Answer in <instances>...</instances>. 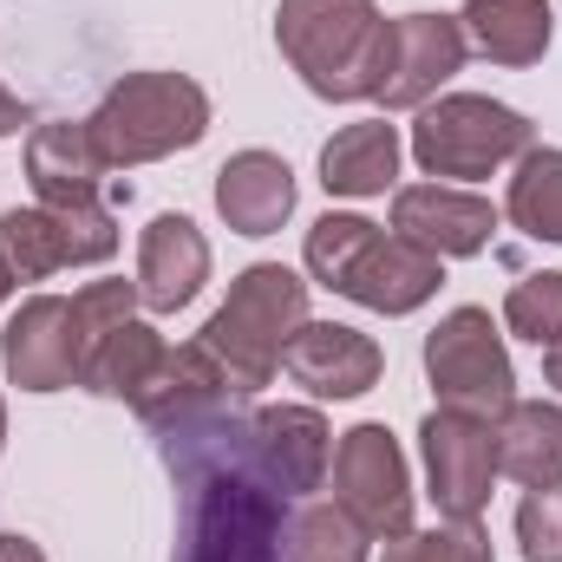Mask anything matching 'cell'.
<instances>
[{
  "mask_svg": "<svg viewBox=\"0 0 562 562\" xmlns=\"http://www.w3.org/2000/svg\"><path fill=\"white\" fill-rule=\"evenodd\" d=\"M517 543L524 562H562V484H537L517 504Z\"/></svg>",
  "mask_w": 562,
  "mask_h": 562,
  "instance_id": "28",
  "label": "cell"
},
{
  "mask_svg": "<svg viewBox=\"0 0 562 562\" xmlns=\"http://www.w3.org/2000/svg\"><path fill=\"white\" fill-rule=\"evenodd\" d=\"M301 321H307V281L294 269H281V262H256V269H243L229 281V301L210 314V327L196 340L216 353L229 386L249 400V393H262L276 380L281 353H288Z\"/></svg>",
  "mask_w": 562,
  "mask_h": 562,
  "instance_id": "4",
  "label": "cell"
},
{
  "mask_svg": "<svg viewBox=\"0 0 562 562\" xmlns=\"http://www.w3.org/2000/svg\"><path fill=\"white\" fill-rule=\"evenodd\" d=\"M0 256L13 281H46L59 269H72V243H66V223L53 210H13L0 216Z\"/></svg>",
  "mask_w": 562,
  "mask_h": 562,
  "instance_id": "24",
  "label": "cell"
},
{
  "mask_svg": "<svg viewBox=\"0 0 562 562\" xmlns=\"http://www.w3.org/2000/svg\"><path fill=\"white\" fill-rule=\"evenodd\" d=\"M26 119H33V112H26V105H20V99H13V92L0 86V138H13V132H20Z\"/></svg>",
  "mask_w": 562,
  "mask_h": 562,
  "instance_id": "29",
  "label": "cell"
},
{
  "mask_svg": "<svg viewBox=\"0 0 562 562\" xmlns=\"http://www.w3.org/2000/svg\"><path fill=\"white\" fill-rule=\"evenodd\" d=\"M216 406H243V393L229 386V373L216 367V353L203 347V340H190V347H170L164 353V367H157V380L138 393V413L150 431H170V425L196 419V413H216Z\"/></svg>",
  "mask_w": 562,
  "mask_h": 562,
  "instance_id": "16",
  "label": "cell"
},
{
  "mask_svg": "<svg viewBox=\"0 0 562 562\" xmlns=\"http://www.w3.org/2000/svg\"><path fill=\"white\" fill-rule=\"evenodd\" d=\"M458 26L491 66H537L557 33L550 0H464Z\"/></svg>",
  "mask_w": 562,
  "mask_h": 562,
  "instance_id": "19",
  "label": "cell"
},
{
  "mask_svg": "<svg viewBox=\"0 0 562 562\" xmlns=\"http://www.w3.org/2000/svg\"><path fill=\"white\" fill-rule=\"evenodd\" d=\"M105 157L86 125H40L26 138V183L40 196V210H99V183H105Z\"/></svg>",
  "mask_w": 562,
  "mask_h": 562,
  "instance_id": "15",
  "label": "cell"
},
{
  "mask_svg": "<svg viewBox=\"0 0 562 562\" xmlns=\"http://www.w3.org/2000/svg\"><path fill=\"white\" fill-rule=\"evenodd\" d=\"M216 210L236 236H276L294 216V170L276 150H236L216 170Z\"/></svg>",
  "mask_w": 562,
  "mask_h": 562,
  "instance_id": "18",
  "label": "cell"
},
{
  "mask_svg": "<svg viewBox=\"0 0 562 562\" xmlns=\"http://www.w3.org/2000/svg\"><path fill=\"white\" fill-rule=\"evenodd\" d=\"M0 445H7V406H0Z\"/></svg>",
  "mask_w": 562,
  "mask_h": 562,
  "instance_id": "33",
  "label": "cell"
},
{
  "mask_svg": "<svg viewBox=\"0 0 562 562\" xmlns=\"http://www.w3.org/2000/svg\"><path fill=\"white\" fill-rule=\"evenodd\" d=\"M543 380L562 393V347H543Z\"/></svg>",
  "mask_w": 562,
  "mask_h": 562,
  "instance_id": "31",
  "label": "cell"
},
{
  "mask_svg": "<svg viewBox=\"0 0 562 562\" xmlns=\"http://www.w3.org/2000/svg\"><path fill=\"white\" fill-rule=\"evenodd\" d=\"M210 281V243L190 216H150L138 236V301L150 314H177Z\"/></svg>",
  "mask_w": 562,
  "mask_h": 562,
  "instance_id": "14",
  "label": "cell"
},
{
  "mask_svg": "<svg viewBox=\"0 0 562 562\" xmlns=\"http://www.w3.org/2000/svg\"><path fill=\"white\" fill-rule=\"evenodd\" d=\"M425 445V477H431V504L445 524H477L497 484V425L471 419V413H431L419 425Z\"/></svg>",
  "mask_w": 562,
  "mask_h": 562,
  "instance_id": "9",
  "label": "cell"
},
{
  "mask_svg": "<svg viewBox=\"0 0 562 562\" xmlns=\"http://www.w3.org/2000/svg\"><path fill=\"white\" fill-rule=\"evenodd\" d=\"M334 504L367 537H406L413 530V471L386 425H353L334 451Z\"/></svg>",
  "mask_w": 562,
  "mask_h": 562,
  "instance_id": "8",
  "label": "cell"
},
{
  "mask_svg": "<svg viewBox=\"0 0 562 562\" xmlns=\"http://www.w3.org/2000/svg\"><path fill=\"white\" fill-rule=\"evenodd\" d=\"M471 40L451 13H406L393 20V53H386V79H380V105L386 112H419L438 99V86L464 66Z\"/></svg>",
  "mask_w": 562,
  "mask_h": 562,
  "instance_id": "10",
  "label": "cell"
},
{
  "mask_svg": "<svg viewBox=\"0 0 562 562\" xmlns=\"http://www.w3.org/2000/svg\"><path fill=\"white\" fill-rule=\"evenodd\" d=\"M249 438H256V458L269 464V477L288 497L321 491V477L334 464V431L314 406H262L249 419Z\"/></svg>",
  "mask_w": 562,
  "mask_h": 562,
  "instance_id": "17",
  "label": "cell"
},
{
  "mask_svg": "<svg viewBox=\"0 0 562 562\" xmlns=\"http://www.w3.org/2000/svg\"><path fill=\"white\" fill-rule=\"evenodd\" d=\"M288 562H367V530L340 504H314L288 524Z\"/></svg>",
  "mask_w": 562,
  "mask_h": 562,
  "instance_id": "25",
  "label": "cell"
},
{
  "mask_svg": "<svg viewBox=\"0 0 562 562\" xmlns=\"http://www.w3.org/2000/svg\"><path fill=\"white\" fill-rule=\"evenodd\" d=\"M497 471L517 477L524 491L562 484V406L517 400V406L497 419Z\"/></svg>",
  "mask_w": 562,
  "mask_h": 562,
  "instance_id": "21",
  "label": "cell"
},
{
  "mask_svg": "<svg viewBox=\"0 0 562 562\" xmlns=\"http://www.w3.org/2000/svg\"><path fill=\"white\" fill-rule=\"evenodd\" d=\"M13 294V269H7V256H0V301Z\"/></svg>",
  "mask_w": 562,
  "mask_h": 562,
  "instance_id": "32",
  "label": "cell"
},
{
  "mask_svg": "<svg viewBox=\"0 0 562 562\" xmlns=\"http://www.w3.org/2000/svg\"><path fill=\"white\" fill-rule=\"evenodd\" d=\"M400 177V132L386 119H367V125H347L334 132L321 150V183L327 196H386Z\"/></svg>",
  "mask_w": 562,
  "mask_h": 562,
  "instance_id": "20",
  "label": "cell"
},
{
  "mask_svg": "<svg viewBox=\"0 0 562 562\" xmlns=\"http://www.w3.org/2000/svg\"><path fill=\"white\" fill-rule=\"evenodd\" d=\"M0 562H46V557H40V543H26V537H0Z\"/></svg>",
  "mask_w": 562,
  "mask_h": 562,
  "instance_id": "30",
  "label": "cell"
},
{
  "mask_svg": "<svg viewBox=\"0 0 562 562\" xmlns=\"http://www.w3.org/2000/svg\"><path fill=\"white\" fill-rule=\"evenodd\" d=\"M393 236L419 243L425 256H477L497 236V203L451 190V183H413L393 196Z\"/></svg>",
  "mask_w": 562,
  "mask_h": 562,
  "instance_id": "13",
  "label": "cell"
},
{
  "mask_svg": "<svg viewBox=\"0 0 562 562\" xmlns=\"http://www.w3.org/2000/svg\"><path fill=\"white\" fill-rule=\"evenodd\" d=\"M276 40L307 92L321 99H373L393 53V20L373 0H281Z\"/></svg>",
  "mask_w": 562,
  "mask_h": 562,
  "instance_id": "2",
  "label": "cell"
},
{
  "mask_svg": "<svg viewBox=\"0 0 562 562\" xmlns=\"http://www.w3.org/2000/svg\"><path fill=\"white\" fill-rule=\"evenodd\" d=\"M0 360H7V380L20 393H59V386H79V340H72V301L59 294H33L7 334H0Z\"/></svg>",
  "mask_w": 562,
  "mask_h": 562,
  "instance_id": "11",
  "label": "cell"
},
{
  "mask_svg": "<svg viewBox=\"0 0 562 562\" xmlns=\"http://www.w3.org/2000/svg\"><path fill=\"white\" fill-rule=\"evenodd\" d=\"M504 216L537 236V243H562V150H524L517 157V177H510V196H504Z\"/></svg>",
  "mask_w": 562,
  "mask_h": 562,
  "instance_id": "23",
  "label": "cell"
},
{
  "mask_svg": "<svg viewBox=\"0 0 562 562\" xmlns=\"http://www.w3.org/2000/svg\"><path fill=\"white\" fill-rule=\"evenodd\" d=\"M86 132H92L99 157L112 170L157 164L170 150H190V144L210 132V99L183 72H125L105 92V105L86 119Z\"/></svg>",
  "mask_w": 562,
  "mask_h": 562,
  "instance_id": "5",
  "label": "cell"
},
{
  "mask_svg": "<svg viewBox=\"0 0 562 562\" xmlns=\"http://www.w3.org/2000/svg\"><path fill=\"white\" fill-rule=\"evenodd\" d=\"M307 276L373 314H413L438 294L445 262L406 236H386L367 216H321L307 229Z\"/></svg>",
  "mask_w": 562,
  "mask_h": 562,
  "instance_id": "3",
  "label": "cell"
},
{
  "mask_svg": "<svg viewBox=\"0 0 562 562\" xmlns=\"http://www.w3.org/2000/svg\"><path fill=\"white\" fill-rule=\"evenodd\" d=\"M504 327L537 340V347H562V276H524L504 301Z\"/></svg>",
  "mask_w": 562,
  "mask_h": 562,
  "instance_id": "26",
  "label": "cell"
},
{
  "mask_svg": "<svg viewBox=\"0 0 562 562\" xmlns=\"http://www.w3.org/2000/svg\"><path fill=\"white\" fill-rule=\"evenodd\" d=\"M157 445L183 491L177 562H288V491L256 458L249 419L236 406L170 425Z\"/></svg>",
  "mask_w": 562,
  "mask_h": 562,
  "instance_id": "1",
  "label": "cell"
},
{
  "mask_svg": "<svg viewBox=\"0 0 562 562\" xmlns=\"http://www.w3.org/2000/svg\"><path fill=\"white\" fill-rule=\"evenodd\" d=\"M425 373L445 413H471V419H504L517 406V373L504 353V334L491 327L484 307H451L431 340H425Z\"/></svg>",
  "mask_w": 562,
  "mask_h": 562,
  "instance_id": "7",
  "label": "cell"
},
{
  "mask_svg": "<svg viewBox=\"0 0 562 562\" xmlns=\"http://www.w3.org/2000/svg\"><path fill=\"white\" fill-rule=\"evenodd\" d=\"M530 144H537V132L524 112L477 99V92L431 99V105H419V125H413V157L425 177H464V183L517 164Z\"/></svg>",
  "mask_w": 562,
  "mask_h": 562,
  "instance_id": "6",
  "label": "cell"
},
{
  "mask_svg": "<svg viewBox=\"0 0 562 562\" xmlns=\"http://www.w3.org/2000/svg\"><path fill=\"white\" fill-rule=\"evenodd\" d=\"M164 340H157V327H144L138 314L132 321H119L92 353H86V367H79V386H92V393H105V400H125V406H138V393L157 380V367H164Z\"/></svg>",
  "mask_w": 562,
  "mask_h": 562,
  "instance_id": "22",
  "label": "cell"
},
{
  "mask_svg": "<svg viewBox=\"0 0 562 562\" xmlns=\"http://www.w3.org/2000/svg\"><path fill=\"white\" fill-rule=\"evenodd\" d=\"M380 367L386 353L360 327H340V321H301L281 353V373L307 386L314 400H360L367 386H380Z\"/></svg>",
  "mask_w": 562,
  "mask_h": 562,
  "instance_id": "12",
  "label": "cell"
},
{
  "mask_svg": "<svg viewBox=\"0 0 562 562\" xmlns=\"http://www.w3.org/2000/svg\"><path fill=\"white\" fill-rule=\"evenodd\" d=\"M380 562H491V537L477 524H438V530H406L386 543Z\"/></svg>",
  "mask_w": 562,
  "mask_h": 562,
  "instance_id": "27",
  "label": "cell"
}]
</instances>
